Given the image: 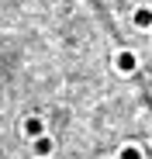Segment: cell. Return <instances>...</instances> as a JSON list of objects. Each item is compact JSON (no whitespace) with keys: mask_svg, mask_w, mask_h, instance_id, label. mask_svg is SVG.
<instances>
[{"mask_svg":"<svg viewBox=\"0 0 152 159\" xmlns=\"http://www.w3.org/2000/svg\"><path fill=\"white\" fill-rule=\"evenodd\" d=\"M31 152H35V159H48V156L56 152V139L48 135V131L35 135V139H31Z\"/></svg>","mask_w":152,"mask_h":159,"instance_id":"cell-1","label":"cell"},{"mask_svg":"<svg viewBox=\"0 0 152 159\" xmlns=\"http://www.w3.org/2000/svg\"><path fill=\"white\" fill-rule=\"evenodd\" d=\"M135 66H138V59H135V52H128V48H121L118 56H114V69H118V73H124V76L135 73Z\"/></svg>","mask_w":152,"mask_h":159,"instance_id":"cell-2","label":"cell"},{"mask_svg":"<svg viewBox=\"0 0 152 159\" xmlns=\"http://www.w3.org/2000/svg\"><path fill=\"white\" fill-rule=\"evenodd\" d=\"M21 131H24V139H35V135H42V131H45V118H24L21 121Z\"/></svg>","mask_w":152,"mask_h":159,"instance_id":"cell-3","label":"cell"},{"mask_svg":"<svg viewBox=\"0 0 152 159\" xmlns=\"http://www.w3.org/2000/svg\"><path fill=\"white\" fill-rule=\"evenodd\" d=\"M118 159H142V149H138V145H121Z\"/></svg>","mask_w":152,"mask_h":159,"instance_id":"cell-4","label":"cell"}]
</instances>
